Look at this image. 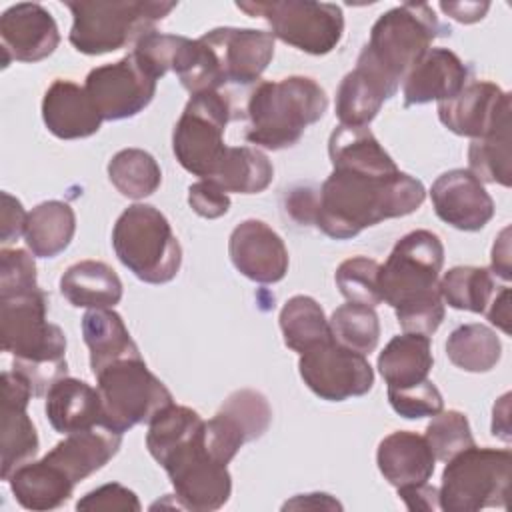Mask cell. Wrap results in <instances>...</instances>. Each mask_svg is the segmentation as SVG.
Returning <instances> with one entry per match:
<instances>
[{
	"instance_id": "19",
	"label": "cell",
	"mask_w": 512,
	"mask_h": 512,
	"mask_svg": "<svg viewBox=\"0 0 512 512\" xmlns=\"http://www.w3.org/2000/svg\"><path fill=\"white\" fill-rule=\"evenodd\" d=\"M234 268L252 282L276 284L288 272V248L284 240L262 220L240 222L228 240Z\"/></svg>"
},
{
	"instance_id": "39",
	"label": "cell",
	"mask_w": 512,
	"mask_h": 512,
	"mask_svg": "<svg viewBox=\"0 0 512 512\" xmlns=\"http://www.w3.org/2000/svg\"><path fill=\"white\" fill-rule=\"evenodd\" d=\"M108 178L122 196L142 200L158 190L162 170L154 156L146 150L124 148L108 162Z\"/></svg>"
},
{
	"instance_id": "8",
	"label": "cell",
	"mask_w": 512,
	"mask_h": 512,
	"mask_svg": "<svg viewBox=\"0 0 512 512\" xmlns=\"http://www.w3.org/2000/svg\"><path fill=\"white\" fill-rule=\"evenodd\" d=\"M510 468L512 452L508 448L468 446L446 462L438 488L440 510L478 512L482 508H506Z\"/></svg>"
},
{
	"instance_id": "33",
	"label": "cell",
	"mask_w": 512,
	"mask_h": 512,
	"mask_svg": "<svg viewBox=\"0 0 512 512\" xmlns=\"http://www.w3.org/2000/svg\"><path fill=\"white\" fill-rule=\"evenodd\" d=\"M76 232V214L62 200H46L28 212L24 240L38 258H54L64 252Z\"/></svg>"
},
{
	"instance_id": "2",
	"label": "cell",
	"mask_w": 512,
	"mask_h": 512,
	"mask_svg": "<svg viewBox=\"0 0 512 512\" xmlns=\"http://www.w3.org/2000/svg\"><path fill=\"white\" fill-rule=\"evenodd\" d=\"M444 246L438 234L414 230L402 236L380 266L382 302L396 312L404 332L432 336L444 320L438 276Z\"/></svg>"
},
{
	"instance_id": "1",
	"label": "cell",
	"mask_w": 512,
	"mask_h": 512,
	"mask_svg": "<svg viewBox=\"0 0 512 512\" xmlns=\"http://www.w3.org/2000/svg\"><path fill=\"white\" fill-rule=\"evenodd\" d=\"M424 198V184L400 170L370 174L332 168L318 192L314 226L334 240H348L382 220L416 212Z\"/></svg>"
},
{
	"instance_id": "40",
	"label": "cell",
	"mask_w": 512,
	"mask_h": 512,
	"mask_svg": "<svg viewBox=\"0 0 512 512\" xmlns=\"http://www.w3.org/2000/svg\"><path fill=\"white\" fill-rule=\"evenodd\" d=\"M172 70L190 94L212 92L226 84L216 52L202 38H182Z\"/></svg>"
},
{
	"instance_id": "57",
	"label": "cell",
	"mask_w": 512,
	"mask_h": 512,
	"mask_svg": "<svg viewBox=\"0 0 512 512\" xmlns=\"http://www.w3.org/2000/svg\"><path fill=\"white\" fill-rule=\"evenodd\" d=\"M510 394H504L492 410V434L502 438V440H510V422H508V414H510Z\"/></svg>"
},
{
	"instance_id": "22",
	"label": "cell",
	"mask_w": 512,
	"mask_h": 512,
	"mask_svg": "<svg viewBox=\"0 0 512 512\" xmlns=\"http://www.w3.org/2000/svg\"><path fill=\"white\" fill-rule=\"evenodd\" d=\"M470 78L468 66L448 48H430L404 76V106L454 98Z\"/></svg>"
},
{
	"instance_id": "21",
	"label": "cell",
	"mask_w": 512,
	"mask_h": 512,
	"mask_svg": "<svg viewBox=\"0 0 512 512\" xmlns=\"http://www.w3.org/2000/svg\"><path fill=\"white\" fill-rule=\"evenodd\" d=\"M218 56L226 84H252L260 80L274 56V36L254 28H214L200 36Z\"/></svg>"
},
{
	"instance_id": "42",
	"label": "cell",
	"mask_w": 512,
	"mask_h": 512,
	"mask_svg": "<svg viewBox=\"0 0 512 512\" xmlns=\"http://www.w3.org/2000/svg\"><path fill=\"white\" fill-rule=\"evenodd\" d=\"M468 170L480 180L500 186H510V128H504L486 138L472 140L468 148Z\"/></svg>"
},
{
	"instance_id": "47",
	"label": "cell",
	"mask_w": 512,
	"mask_h": 512,
	"mask_svg": "<svg viewBox=\"0 0 512 512\" xmlns=\"http://www.w3.org/2000/svg\"><path fill=\"white\" fill-rule=\"evenodd\" d=\"M34 258L22 248H2L0 252V296L38 290Z\"/></svg>"
},
{
	"instance_id": "28",
	"label": "cell",
	"mask_w": 512,
	"mask_h": 512,
	"mask_svg": "<svg viewBox=\"0 0 512 512\" xmlns=\"http://www.w3.org/2000/svg\"><path fill=\"white\" fill-rule=\"evenodd\" d=\"M16 502L26 510H54L72 496L74 482L48 460H30L16 468L8 478Z\"/></svg>"
},
{
	"instance_id": "51",
	"label": "cell",
	"mask_w": 512,
	"mask_h": 512,
	"mask_svg": "<svg viewBox=\"0 0 512 512\" xmlns=\"http://www.w3.org/2000/svg\"><path fill=\"white\" fill-rule=\"evenodd\" d=\"M398 496L406 504V508L412 510V512H434V510H440L438 488L430 486L428 482L400 486L398 488Z\"/></svg>"
},
{
	"instance_id": "37",
	"label": "cell",
	"mask_w": 512,
	"mask_h": 512,
	"mask_svg": "<svg viewBox=\"0 0 512 512\" xmlns=\"http://www.w3.org/2000/svg\"><path fill=\"white\" fill-rule=\"evenodd\" d=\"M278 322L284 344L298 354L332 338L328 318L312 296L296 294L288 298L280 310Z\"/></svg>"
},
{
	"instance_id": "46",
	"label": "cell",
	"mask_w": 512,
	"mask_h": 512,
	"mask_svg": "<svg viewBox=\"0 0 512 512\" xmlns=\"http://www.w3.org/2000/svg\"><path fill=\"white\" fill-rule=\"evenodd\" d=\"M184 36H176V34H164V32H148L144 34L136 44L132 54L136 56V60L142 64V68L146 72H150L156 80L162 78L168 70H172L174 66V58L176 52L180 48Z\"/></svg>"
},
{
	"instance_id": "48",
	"label": "cell",
	"mask_w": 512,
	"mask_h": 512,
	"mask_svg": "<svg viewBox=\"0 0 512 512\" xmlns=\"http://www.w3.org/2000/svg\"><path fill=\"white\" fill-rule=\"evenodd\" d=\"M142 506H140V500L138 496L118 484V482H110V484H104L88 494H84L78 502H76V510H118V512H138Z\"/></svg>"
},
{
	"instance_id": "38",
	"label": "cell",
	"mask_w": 512,
	"mask_h": 512,
	"mask_svg": "<svg viewBox=\"0 0 512 512\" xmlns=\"http://www.w3.org/2000/svg\"><path fill=\"white\" fill-rule=\"evenodd\" d=\"M442 300L456 310H468L484 314L498 286L496 278L488 268L480 266H454L444 272L438 282Z\"/></svg>"
},
{
	"instance_id": "10",
	"label": "cell",
	"mask_w": 512,
	"mask_h": 512,
	"mask_svg": "<svg viewBox=\"0 0 512 512\" xmlns=\"http://www.w3.org/2000/svg\"><path fill=\"white\" fill-rule=\"evenodd\" d=\"M230 122V102L218 90L192 94L186 102L174 132H172V150L180 166L210 180L228 146L224 144V132Z\"/></svg>"
},
{
	"instance_id": "50",
	"label": "cell",
	"mask_w": 512,
	"mask_h": 512,
	"mask_svg": "<svg viewBox=\"0 0 512 512\" xmlns=\"http://www.w3.org/2000/svg\"><path fill=\"white\" fill-rule=\"evenodd\" d=\"M28 212L22 202L8 192H2V244H10L24 236Z\"/></svg>"
},
{
	"instance_id": "15",
	"label": "cell",
	"mask_w": 512,
	"mask_h": 512,
	"mask_svg": "<svg viewBox=\"0 0 512 512\" xmlns=\"http://www.w3.org/2000/svg\"><path fill=\"white\" fill-rule=\"evenodd\" d=\"M156 78L130 52L112 64L92 68L84 90L102 120H124L140 114L156 94Z\"/></svg>"
},
{
	"instance_id": "54",
	"label": "cell",
	"mask_w": 512,
	"mask_h": 512,
	"mask_svg": "<svg viewBox=\"0 0 512 512\" xmlns=\"http://www.w3.org/2000/svg\"><path fill=\"white\" fill-rule=\"evenodd\" d=\"M488 8H490L488 2H482V4L480 2H440V10L462 24H472L482 20Z\"/></svg>"
},
{
	"instance_id": "55",
	"label": "cell",
	"mask_w": 512,
	"mask_h": 512,
	"mask_svg": "<svg viewBox=\"0 0 512 512\" xmlns=\"http://www.w3.org/2000/svg\"><path fill=\"white\" fill-rule=\"evenodd\" d=\"M492 274L500 276L504 282H508L512 278L510 274V228L506 226L494 246H492Z\"/></svg>"
},
{
	"instance_id": "26",
	"label": "cell",
	"mask_w": 512,
	"mask_h": 512,
	"mask_svg": "<svg viewBox=\"0 0 512 512\" xmlns=\"http://www.w3.org/2000/svg\"><path fill=\"white\" fill-rule=\"evenodd\" d=\"M434 454L424 436L410 430H396L382 438L376 450V464L392 486L428 482L434 474Z\"/></svg>"
},
{
	"instance_id": "6",
	"label": "cell",
	"mask_w": 512,
	"mask_h": 512,
	"mask_svg": "<svg viewBox=\"0 0 512 512\" xmlns=\"http://www.w3.org/2000/svg\"><path fill=\"white\" fill-rule=\"evenodd\" d=\"M444 30L430 4L406 2L394 6L374 22L370 40L358 60L400 88L404 76Z\"/></svg>"
},
{
	"instance_id": "52",
	"label": "cell",
	"mask_w": 512,
	"mask_h": 512,
	"mask_svg": "<svg viewBox=\"0 0 512 512\" xmlns=\"http://www.w3.org/2000/svg\"><path fill=\"white\" fill-rule=\"evenodd\" d=\"M316 206H318V194L308 186L294 188L286 196V212L298 224H314Z\"/></svg>"
},
{
	"instance_id": "12",
	"label": "cell",
	"mask_w": 512,
	"mask_h": 512,
	"mask_svg": "<svg viewBox=\"0 0 512 512\" xmlns=\"http://www.w3.org/2000/svg\"><path fill=\"white\" fill-rule=\"evenodd\" d=\"M298 372L304 384L328 402L364 396L374 386V370L366 356L338 344L334 338L302 352Z\"/></svg>"
},
{
	"instance_id": "20",
	"label": "cell",
	"mask_w": 512,
	"mask_h": 512,
	"mask_svg": "<svg viewBox=\"0 0 512 512\" xmlns=\"http://www.w3.org/2000/svg\"><path fill=\"white\" fill-rule=\"evenodd\" d=\"M32 396L34 390L20 372H2V480H8L16 468L30 462L38 452V434L26 412Z\"/></svg>"
},
{
	"instance_id": "7",
	"label": "cell",
	"mask_w": 512,
	"mask_h": 512,
	"mask_svg": "<svg viewBox=\"0 0 512 512\" xmlns=\"http://www.w3.org/2000/svg\"><path fill=\"white\" fill-rule=\"evenodd\" d=\"M112 248L118 260L146 284L174 280L182 264V248L168 218L150 204H132L118 216Z\"/></svg>"
},
{
	"instance_id": "45",
	"label": "cell",
	"mask_w": 512,
	"mask_h": 512,
	"mask_svg": "<svg viewBox=\"0 0 512 512\" xmlns=\"http://www.w3.org/2000/svg\"><path fill=\"white\" fill-rule=\"evenodd\" d=\"M388 402L406 420L436 416L444 408L442 394L430 378L408 388H388Z\"/></svg>"
},
{
	"instance_id": "24",
	"label": "cell",
	"mask_w": 512,
	"mask_h": 512,
	"mask_svg": "<svg viewBox=\"0 0 512 512\" xmlns=\"http://www.w3.org/2000/svg\"><path fill=\"white\" fill-rule=\"evenodd\" d=\"M122 434L98 424L94 428L66 434L44 460L58 466L74 484L104 468L120 450Z\"/></svg>"
},
{
	"instance_id": "56",
	"label": "cell",
	"mask_w": 512,
	"mask_h": 512,
	"mask_svg": "<svg viewBox=\"0 0 512 512\" xmlns=\"http://www.w3.org/2000/svg\"><path fill=\"white\" fill-rule=\"evenodd\" d=\"M286 508H342L334 498H330V494H324V492H314V494H298L296 498H292L290 502H286L282 506V510Z\"/></svg>"
},
{
	"instance_id": "5",
	"label": "cell",
	"mask_w": 512,
	"mask_h": 512,
	"mask_svg": "<svg viewBox=\"0 0 512 512\" xmlns=\"http://www.w3.org/2000/svg\"><path fill=\"white\" fill-rule=\"evenodd\" d=\"M66 6L72 12L70 44L80 54L100 56L136 44L176 8V2L92 0L66 2Z\"/></svg>"
},
{
	"instance_id": "9",
	"label": "cell",
	"mask_w": 512,
	"mask_h": 512,
	"mask_svg": "<svg viewBox=\"0 0 512 512\" xmlns=\"http://www.w3.org/2000/svg\"><path fill=\"white\" fill-rule=\"evenodd\" d=\"M102 402V424L114 432L150 422L156 412L170 406L172 394L140 358L118 360L96 374Z\"/></svg>"
},
{
	"instance_id": "27",
	"label": "cell",
	"mask_w": 512,
	"mask_h": 512,
	"mask_svg": "<svg viewBox=\"0 0 512 512\" xmlns=\"http://www.w3.org/2000/svg\"><path fill=\"white\" fill-rule=\"evenodd\" d=\"M46 418L60 434L82 432L102 424V402L98 388L84 380L62 376L46 392Z\"/></svg>"
},
{
	"instance_id": "35",
	"label": "cell",
	"mask_w": 512,
	"mask_h": 512,
	"mask_svg": "<svg viewBox=\"0 0 512 512\" xmlns=\"http://www.w3.org/2000/svg\"><path fill=\"white\" fill-rule=\"evenodd\" d=\"M274 178L268 156L252 146H228L216 174L210 178L226 192L258 194L264 192Z\"/></svg>"
},
{
	"instance_id": "30",
	"label": "cell",
	"mask_w": 512,
	"mask_h": 512,
	"mask_svg": "<svg viewBox=\"0 0 512 512\" xmlns=\"http://www.w3.org/2000/svg\"><path fill=\"white\" fill-rule=\"evenodd\" d=\"M60 292L76 308H114L122 300V280L112 266L82 260L60 276Z\"/></svg>"
},
{
	"instance_id": "4",
	"label": "cell",
	"mask_w": 512,
	"mask_h": 512,
	"mask_svg": "<svg viewBox=\"0 0 512 512\" xmlns=\"http://www.w3.org/2000/svg\"><path fill=\"white\" fill-rule=\"evenodd\" d=\"M328 108L324 88L308 76H288L260 82L248 96L246 142L266 150L294 146L304 130L318 122Z\"/></svg>"
},
{
	"instance_id": "34",
	"label": "cell",
	"mask_w": 512,
	"mask_h": 512,
	"mask_svg": "<svg viewBox=\"0 0 512 512\" xmlns=\"http://www.w3.org/2000/svg\"><path fill=\"white\" fill-rule=\"evenodd\" d=\"M202 428L204 420L196 410L172 402L170 406L156 412L148 422L146 448L150 456L162 466L176 450L198 438Z\"/></svg>"
},
{
	"instance_id": "32",
	"label": "cell",
	"mask_w": 512,
	"mask_h": 512,
	"mask_svg": "<svg viewBox=\"0 0 512 512\" xmlns=\"http://www.w3.org/2000/svg\"><path fill=\"white\" fill-rule=\"evenodd\" d=\"M328 156L332 168L370 174L398 172L392 156L366 126H336L328 140Z\"/></svg>"
},
{
	"instance_id": "53",
	"label": "cell",
	"mask_w": 512,
	"mask_h": 512,
	"mask_svg": "<svg viewBox=\"0 0 512 512\" xmlns=\"http://www.w3.org/2000/svg\"><path fill=\"white\" fill-rule=\"evenodd\" d=\"M484 314L496 328H500L504 334H510V288L508 286H500L496 290Z\"/></svg>"
},
{
	"instance_id": "23",
	"label": "cell",
	"mask_w": 512,
	"mask_h": 512,
	"mask_svg": "<svg viewBox=\"0 0 512 512\" xmlns=\"http://www.w3.org/2000/svg\"><path fill=\"white\" fill-rule=\"evenodd\" d=\"M42 120L48 132L60 140L88 138L104 122L84 86L64 78L54 80L44 92Z\"/></svg>"
},
{
	"instance_id": "17",
	"label": "cell",
	"mask_w": 512,
	"mask_h": 512,
	"mask_svg": "<svg viewBox=\"0 0 512 512\" xmlns=\"http://www.w3.org/2000/svg\"><path fill=\"white\" fill-rule=\"evenodd\" d=\"M2 64L40 62L54 54L60 44L58 24L52 14L34 2H20L0 16Z\"/></svg>"
},
{
	"instance_id": "41",
	"label": "cell",
	"mask_w": 512,
	"mask_h": 512,
	"mask_svg": "<svg viewBox=\"0 0 512 512\" xmlns=\"http://www.w3.org/2000/svg\"><path fill=\"white\" fill-rule=\"evenodd\" d=\"M328 324L332 338L358 354L368 356L378 346L380 320L370 306L346 302L332 312Z\"/></svg>"
},
{
	"instance_id": "31",
	"label": "cell",
	"mask_w": 512,
	"mask_h": 512,
	"mask_svg": "<svg viewBox=\"0 0 512 512\" xmlns=\"http://www.w3.org/2000/svg\"><path fill=\"white\" fill-rule=\"evenodd\" d=\"M432 364L430 336L414 332L394 336L378 354V370L388 388H408L424 382Z\"/></svg>"
},
{
	"instance_id": "49",
	"label": "cell",
	"mask_w": 512,
	"mask_h": 512,
	"mask_svg": "<svg viewBox=\"0 0 512 512\" xmlns=\"http://www.w3.org/2000/svg\"><path fill=\"white\" fill-rule=\"evenodd\" d=\"M188 204L198 216L214 220L230 210V196L214 180H198L188 188Z\"/></svg>"
},
{
	"instance_id": "18",
	"label": "cell",
	"mask_w": 512,
	"mask_h": 512,
	"mask_svg": "<svg viewBox=\"0 0 512 512\" xmlns=\"http://www.w3.org/2000/svg\"><path fill=\"white\" fill-rule=\"evenodd\" d=\"M430 198L436 216L462 232L482 230L494 216V200L484 184L464 168H454L440 174Z\"/></svg>"
},
{
	"instance_id": "11",
	"label": "cell",
	"mask_w": 512,
	"mask_h": 512,
	"mask_svg": "<svg viewBox=\"0 0 512 512\" xmlns=\"http://www.w3.org/2000/svg\"><path fill=\"white\" fill-rule=\"evenodd\" d=\"M236 8L264 18L274 38L312 56L332 52L344 34V12L330 2H236Z\"/></svg>"
},
{
	"instance_id": "14",
	"label": "cell",
	"mask_w": 512,
	"mask_h": 512,
	"mask_svg": "<svg viewBox=\"0 0 512 512\" xmlns=\"http://www.w3.org/2000/svg\"><path fill=\"white\" fill-rule=\"evenodd\" d=\"M272 422V408L266 396L258 390L232 392L218 412L204 422L202 442L206 452L226 464L238 454V450L252 440H258Z\"/></svg>"
},
{
	"instance_id": "43",
	"label": "cell",
	"mask_w": 512,
	"mask_h": 512,
	"mask_svg": "<svg viewBox=\"0 0 512 512\" xmlns=\"http://www.w3.org/2000/svg\"><path fill=\"white\" fill-rule=\"evenodd\" d=\"M340 294L354 304L376 308L382 304L380 294V264L368 256L344 260L334 272Z\"/></svg>"
},
{
	"instance_id": "44",
	"label": "cell",
	"mask_w": 512,
	"mask_h": 512,
	"mask_svg": "<svg viewBox=\"0 0 512 512\" xmlns=\"http://www.w3.org/2000/svg\"><path fill=\"white\" fill-rule=\"evenodd\" d=\"M424 438L434 458L442 462H448L452 456L474 444L470 422L458 410H440L436 416H432Z\"/></svg>"
},
{
	"instance_id": "25",
	"label": "cell",
	"mask_w": 512,
	"mask_h": 512,
	"mask_svg": "<svg viewBox=\"0 0 512 512\" xmlns=\"http://www.w3.org/2000/svg\"><path fill=\"white\" fill-rule=\"evenodd\" d=\"M398 86L364 62L348 72L336 90V116L342 126H368Z\"/></svg>"
},
{
	"instance_id": "29",
	"label": "cell",
	"mask_w": 512,
	"mask_h": 512,
	"mask_svg": "<svg viewBox=\"0 0 512 512\" xmlns=\"http://www.w3.org/2000/svg\"><path fill=\"white\" fill-rule=\"evenodd\" d=\"M82 338L90 350V368L94 376L118 360L140 358V350L122 316L112 308L88 310L82 316Z\"/></svg>"
},
{
	"instance_id": "16",
	"label": "cell",
	"mask_w": 512,
	"mask_h": 512,
	"mask_svg": "<svg viewBox=\"0 0 512 512\" xmlns=\"http://www.w3.org/2000/svg\"><path fill=\"white\" fill-rule=\"evenodd\" d=\"M438 118L458 136L486 138L510 128V94L488 80L468 82L454 98L438 102Z\"/></svg>"
},
{
	"instance_id": "36",
	"label": "cell",
	"mask_w": 512,
	"mask_h": 512,
	"mask_svg": "<svg viewBox=\"0 0 512 512\" xmlns=\"http://www.w3.org/2000/svg\"><path fill=\"white\" fill-rule=\"evenodd\" d=\"M448 360L464 372H490L502 356L500 338L492 328L470 322L454 328L446 340Z\"/></svg>"
},
{
	"instance_id": "13",
	"label": "cell",
	"mask_w": 512,
	"mask_h": 512,
	"mask_svg": "<svg viewBox=\"0 0 512 512\" xmlns=\"http://www.w3.org/2000/svg\"><path fill=\"white\" fill-rule=\"evenodd\" d=\"M202 432L162 464L174 486V498L182 508L194 512L222 508L232 492V476L226 464L206 452Z\"/></svg>"
},
{
	"instance_id": "3",
	"label": "cell",
	"mask_w": 512,
	"mask_h": 512,
	"mask_svg": "<svg viewBox=\"0 0 512 512\" xmlns=\"http://www.w3.org/2000/svg\"><path fill=\"white\" fill-rule=\"evenodd\" d=\"M48 298L38 288L24 294L0 296L2 350L14 358L12 370L20 372L42 396L66 376V336L46 320Z\"/></svg>"
}]
</instances>
